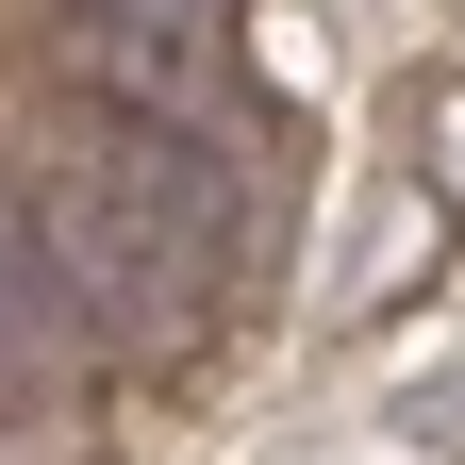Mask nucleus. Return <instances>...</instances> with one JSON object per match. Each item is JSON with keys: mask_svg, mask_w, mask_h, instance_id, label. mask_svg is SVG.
<instances>
[{"mask_svg": "<svg viewBox=\"0 0 465 465\" xmlns=\"http://www.w3.org/2000/svg\"><path fill=\"white\" fill-rule=\"evenodd\" d=\"M17 216H34V250H50V282H67V316H84V349H166L200 316V282H216V250H183L116 166L84 150V134H50L34 166H17Z\"/></svg>", "mask_w": 465, "mask_h": 465, "instance_id": "nucleus-1", "label": "nucleus"}, {"mask_svg": "<svg viewBox=\"0 0 465 465\" xmlns=\"http://www.w3.org/2000/svg\"><path fill=\"white\" fill-rule=\"evenodd\" d=\"M50 84L100 100V116L183 100L200 84V17H183V0H67V17H50Z\"/></svg>", "mask_w": 465, "mask_h": 465, "instance_id": "nucleus-2", "label": "nucleus"}, {"mask_svg": "<svg viewBox=\"0 0 465 465\" xmlns=\"http://www.w3.org/2000/svg\"><path fill=\"white\" fill-rule=\"evenodd\" d=\"M432 166H449V200H465V84H432Z\"/></svg>", "mask_w": 465, "mask_h": 465, "instance_id": "nucleus-3", "label": "nucleus"}]
</instances>
